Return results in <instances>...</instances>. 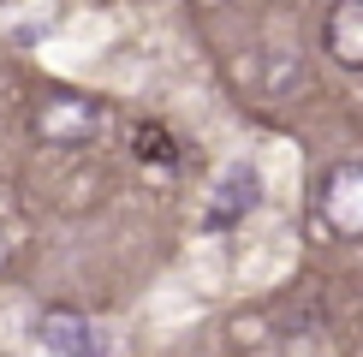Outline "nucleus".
<instances>
[{
	"label": "nucleus",
	"mask_w": 363,
	"mask_h": 357,
	"mask_svg": "<svg viewBox=\"0 0 363 357\" xmlns=\"http://www.w3.org/2000/svg\"><path fill=\"white\" fill-rule=\"evenodd\" d=\"M36 137L54 143V149H84L101 137V125H108V108H101L96 96H78V89H54V96L36 101Z\"/></svg>",
	"instance_id": "1"
},
{
	"label": "nucleus",
	"mask_w": 363,
	"mask_h": 357,
	"mask_svg": "<svg viewBox=\"0 0 363 357\" xmlns=\"http://www.w3.org/2000/svg\"><path fill=\"white\" fill-rule=\"evenodd\" d=\"M315 220L334 238H363V161H334L315 185Z\"/></svg>",
	"instance_id": "2"
},
{
	"label": "nucleus",
	"mask_w": 363,
	"mask_h": 357,
	"mask_svg": "<svg viewBox=\"0 0 363 357\" xmlns=\"http://www.w3.org/2000/svg\"><path fill=\"white\" fill-rule=\"evenodd\" d=\"M256 197H262V173L250 167V161H238V167H226L220 173V185H215V197H208V232H220V227H233V220H245Z\"/></svg>",
	"instance_id": "3"
},
{
	"label": "nucleus",
	"mask_w": 363,
	"mask_h": 357,
	"mask_svg": "<svg viewBox=\"0 0 363 357\" xmlns=\"http://www.w3.org/2000/svg\"><path fill=\"white\" fill-rule=\"evenodd\" d=\"M36 346L60 351V357H89V351H101V334L84 310H42L36 316Z\"/></svg>",
	"instance_id": "4"
},
{
	"label": "nucleus",
	"mask_w": 363,
	"mask_h": 357,
	"mask_svg": "<svg viewBox=\"0 0 363 357\" xmlns=\"http://www.w3.org/2000/svg\"><path fill=\"white\" fill-rule=\"evenodd\" d=\"M322 36H328V54H334L345 72H363V0H334Z\"/></svg>",
	"instance_id": "5"
},
{
	"label": "nucleus",
	"mask_w": 363,
	"mask_h": 357,
	"mask_svg": "<svg viewBox=\"0 0 363 357\" xmlns=\"http://www.w3.org/2000/svg\"><path fill=\"white\" fill-rule=\"evenodd\" d=\"M131 149H138V161H161V167L173 161V143H167V131H155V125H149V131H138V143H131Z\"/></svg>",
	"instance_id": "6"
},
{
	"label": "nucleus",
	"mask_w": 363,
	"mask_h": 357,
	"mask_svg": "<svg viewBox=\"0 0 363 357\" xmlns=\"http://www.w3.org/2000/svg\"><path fill=\"white\" fill-rule=\"evenodd\" d=\"M6 256H12V232L0 227V268H6Z\"/></svg>",
	"instance_id": "7"
}]
</instances>
